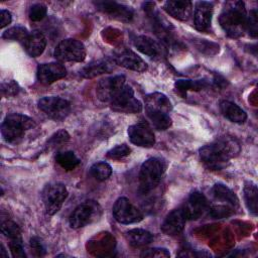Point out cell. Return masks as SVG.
Here are the masks:
<instances>
[{"instance_id":"836d02e7","label":"cell","mask_w":258,"mask_h":258,"mask_svg":"<svg viewBox=\"0 0 258 258\" xmlns=\"http://www.w3.org/2000/svg\"><path fill=\"white\" fill-rule=\"evenodd\" d=\"M1 232L4 236L11 239L21 238V230L19 226L13 221H5L1 224Z\"/></svg>"},{"instance_id":"e575fe53","label":"cell","mask_w":258,"mask_h":258,"mask_svg":"<svg viewBox=\"0 0 258 258\" xmlns=\"http://www.w3.org/2000/svg\"><path fill=\"white\" fill-rule=\"evenodd\" d=\"M130 152H131V149L128 145L119 144L107 152V157L110 159L120 160V159H123L124 157L128 156L130 154Z\"/></svg>"},{"instance_id":"603a6c76","label":"cell","mask_w":258,"mask_h":258,"mask_svg":"<svg viewBox=\"0 0 258 258\" xmlns=\"http://www.w3.org/2000/svg\"><path fill=\"white\" fill-rule=\"evenodd\" d=\"M220 111L225 118L234 123H244L247 120V113L237 104L223 100L220 102Z\"/></svg>"},{"instance_id":"f1b7e54d","label":"cell","mask_w":258,"mask_h":258,"mask_svg":"<svg viewBox=\"0 0 258 258\" xmlns=\"http://www.w3.org/2000/svg\"><path fill=\"white\" fill-rule=\"evenodd\" d=\"M145 112L153 126L158 130H166L172 124V120L168 113L154 110H145Z\"/></svg>"},{"instance_id":"9a60e30c","label":"cell","mask_w":258,"mask_h":258,"mask_svg":"<svg viewBox=\"0 0 258 258\" xmlns=\"http://www.w3.org/2000/svg\"><path fill=\"white\" fill-rule=\"evenodd\" d=\"M37 80L41 84L49 85L67 76V69L59 61L41 63L36 71Z\"/></svg>"},{"instance_id":"ac0fdd59","label":"cell","mask_w":258,"mask_h":258,"mask_svg":"<svg viewBox=\"0 0 258 258\" xmlns=\"http://www.w3.org/2000/svg\"><path fill=\"white\" fill-rule=\"evenodd\" d=\"M186 220L182 208L174 209L164 219L161 225V231L168 236L179 235L184 229Z\"/></svg>"},{"instance_id":"7bdbcfd3","label":"cell","mask_w":258,"mask_h":258,"mask_svg":"<svg viewBox=\"0 0 258 258\" xmlns=\"http://www.w3.org/2000/svg\"><path fill=\"white\" fill-rule=\"evenodd\" d=\"M12 21V15L8 10L2 9L0 11V27L4 28L5 26H7L8 24H10Z\"/></svg>"},{"instance_id":"5bb4252c","label":"cell","mask_w":258,"mask_h":258,"mask_svg":"<svg viewBox=\"0 0 258 258\" xmlns=\"http://www.w3.org/2000/svg\"><path fill=\"white\" fill-rule=\"evenodd\" d=\"M209 207L210 204L206 196L201 191H194L182 209L187 220H197L209 210Z\"/></svg>"},{"instance_id":"8992f818","label":"cell","mask_w":258,"mask_h":258,"mask_svg":"<svg viewBox=\"0 0 258 258\" xmlns=\"http://www.w3.org/2000/svg\"><path fill=\"white\" fill-rule=\"evenodd\" d=\"M86 47L84 43L75 38L61 40L54 48L53 55L58 61L81 62L86 58Z\"/></svg>"},{"instance_id":"cb8c5ba5","label":"cell","mask_w":258,"mask_h":258,"mask_svg":"<svg viewBox=\"0 0 258 258\" xmlns=\"http://www.w3.org/2000/svg\"><path fill=\"white\" fill-rule=\"evenodd\" d=\"M145 110L161 111L164 113H169L172 109L170 100L162 93H151L145 96Z\"/></svg>"},{"instance_id":"d6a6232c","label":"cell","mask_w":258,"mask_h":258,"mask_svg":"<svg viewBox=\"0 0 258 258\" xmlns=\"http://www.w3.org/2000/svg\"><path fill=\"white\" fill-rule=\"evenodd\" d=\"M233 207L226 205V204H219V205H213L209 207V214L214 219H223L231 216L234 212Z\"/></svg>"},{"instance_id":"5b68a950","label":"cell","mask_w":258,"mask_h":258,"mask_svg":"<svg viewBox=\"0 0 258 258\" xmlns=\"http://www.w3.org/2000/svg\"><path fill=\"white\" fill-rule=\"evenodd\" d=\"M102 215L101 206L93 200L80 204L70 215L69 223L73 229H80L97 221Z\"/></svg>"},{"instance_id":"7a4b0ae2","label":"cell","mask_w":258,"mask_h":258,"mask_svg":"<svg viewBox=\"0 0 258 258\" xmlns=\"http://www.w3.org/2000/svg\"><path fill=\"white\" fill-rule=\"evenodd\" d=\"M247 13L242 1L231 2L224 8L219 17L221 27L232 38L242 36L246 30Z\"/></svg>"},{"instance_id":"4fadbf2b","label":"cell","mask_w":258,"mask_h":258,"mask_svg":"<svg viewBox=\"0 0 258 258\" xmlns=\"http://www.w3.org/2000/svg\"><path fill=\"white\" fill-rule=\"evenodd\" d=\"M130 141L141 147H151L155 143V136L146 122H138L128 127Z\"/></svg>"},{"instance_id":"ba28073f","label":"cell","mask_w":258,"mask_h":258,"mask_svg":"<svg viewBox=\"0 0 258 258\" xmlns=\"http://www.w3.org/2000/svg\"><path fill=\"white\" fill-rule=\"evenodd\" d=\"M37 106L48 118L54 121H62L71 113V103L59 97H43L38 101Z\"/></svg>"},{"instance_id":"b9f144b4","label":"cell","mask_w":258,"mask_h":258,"mask_svg":"<svg viewBox=\"0 0 258 258\" xmlns=\"http://www.w3.org/2000/svg\"><path fill=\"white\" fill-rule=\"evenodd\" d=\"M30 246L32 248V250L35 252V254L37 256H42L44 255L45 253V250H44V247L42 246V243L40 242L39 239L33 237L30 239Z\"/></svg>"},{"instance_id":"ee69618b","label":"cell","mask_w":258,"mask_h":258,"mask_svg":"<svg viewBox=\"0 0 258 258\" xmlns=\"http://www.w3.org/2000/svg\"><path fill=\"white\" fill-rule=\"evenodd\" d=\"M0 248H1V250H0V256L1 257H8V254L6 253V250H5V248H4V246L1 244L0 245Z\"/></svg>"},{"instance_id":"8d00e7d4","label":"cell","mask_w":258,"mask_h":258,"mask_svg":"<svg viewBox=\"0 0 258 258\" xmlns=\"http://www.w3.org/2000/svg\"><path fill=\"white\" fill-rule=\"evenodd\" d=\"M46 12H47V9H46V6L44 4L35 3L30 7L29 12H28V16H29L30 20L36 22V21L42 20L45 17Z\"/></svg>"},{"instance_id":"d4e9b609","label":"cell","mask_w":258,"mask_h":258,"mask_svg":"<svg viewBox=\"0 0 258 258\" xmlns=\"http://www.w3.org/2000/svg\"><path fill=\"white\" fill-rule=\"evenodd\" d=\"M212 194L216 200L225 203L226 205H229L233 208L239 205V200L235 192L223 183H216L212 188Z\"/></svg>"},{"instance_id":"74e56055","label":"cell","mask_w":258,"mask_h":258,"mask_svg":"<svg viewBox=\"0 0 258 258\" xmlns=\"http://www.w3.org/2000/svg\"><path fill=\"white\" fill-rule=\"evenodd\" d=\"M70 139V134L64 130H58L57 132H55L47 141L48 146L50 147H56V146H60L61 144L68 142Z\"/></svg>"},{"instance_id":"e0dca14e","label":"cell","mask_w":258,"mask_h":258,"mask_svg":"<svg viewBox=\"0 0 258 258\" xmlns=\"http://www.w3.org/2000/svg\"><path fill=\"white\" fill-rule=\"evenodd\" d=\"M96 7L111 16L114 19L129 22L133 18V10L123 4H119L114 1H98L95 2Z\"/></svg>"},{"instance_id":"2e32d148","label":"cell","mask_w":258,"mask_h":258,"mask_svg":"<svg viewBox=\"0 0 258 258\" xmlns=\"http://www.w3.org/2000/svg\"><path fill=\"white\" fill-rule=\"evenodd\" d=\"M133 44L137 50L150 58L159 59L165 55V50L162 44L149 36L137 35L133 38Z\"/></svg>"},{"instance_id":"30bf717a","label":"cell","mask_w":258,"mask_h":258,"mask_svg":"<svg viewBox=\"0 0 258 258\" xmlns=\"http://www.w3.org/2000/svg\"><path fill=\"white\" fill-rule=\"evenodd\" d=\"M113 217L120 224H134L143 219L142 213L127 199L119 198L113 206Z\"/></svg>"},{"instance_id":"8fae6325","label":"cell","mask_w":258,"mask_h":258,"mask_svg":"<svg viewBox=\"0 0 258 258\" xmlns=\"http://www.w3.org/2000/svg\"><path fill=\"white\" fill-rule=\"evenodd\" d=\"M113 61L127 70L135 71L138 73L145 72L147 70V63L137 53L127 47H120L113 53Z\"/></svg>"},{"instance_id":"277c9868","label":"cell","mask_w":258,"mask_h":258,"mask_svg":"<svg viewBox=\"0 0 258 258\" xmlns=\"http://www.w3.org/2000/svg\"><path fill=\"white\" fill-rule=\"evenodd\" d=\"M34 121L30 117L19 114H8L1 125V135L6 142H18L24 136L25 132L34 127Z\"/></svg>"},{"instance_id":"3957f363","label":"cell","mask_w":258,"mask_h":258,"mask_svg":"<svg viewBox=\"0 0 258 258\" xmlns=\"http://www.w3.org/2000/svg\"><path fill=\"white\" fill-rule=\"evenodd\" d=\"M166 164L159 157H150L146 159L140 166L138 179L139 190L142 194H147L154 189L160 182L164 172Z\"/></svg>"},{"instance_id":"44dd1931","label":"cell","mask_w":258,"mask_h":258,"mask_svg":"<svg viewBox=\"0 0 258 258\" xmlns=\"http://www.w3.org/2000/svg\"><path fill=\"white\" fill-rule=\"evenodd\" d=\"M113 63H115L113 59H109V58L94 60L88 63L87 66H85L80 71V75L86 79H93L97 76L112 72Z\"/></svg>"},{"instance_id":"7402d4cb","label":"cell","mask_w":258,"mask_h":258,"mask_svg":"<svg viewBox=\"0 0 258 258\" xmlns=\"http://www.w3.org/2000/svg\"><path fill=\"white\" fill-rule=\"evenodd\" d=\"M23 46L30 56H39L45 49L46 38L43 33L38 30H34L32 32H29L28 36L23 42Z\"/></svg>"},{"instance_id":"6da1fadb","label":"cell","mask_w":258,"mask_h":258,"mask_svg":"<svg viewBox=\"0 0 258 258\" xmlns=\"http://www.w3.org/2000/svg\"><path fill=\"white\" fill-rule=\"evenodd\" d=\"M239 152L240 144L238 141L233 137L223 136L200 148V157L208 168L220 170L226 167Z\"/></svg>"},{"instance_id":"ffe728a7","label":"cell","mask_w":258,"mask_h":258,"mask_svg":"<svg viewBox=\"0 0 258 258\" xmlns=\"http://www.w3.org/2000/svg\"><path fill=\"white\" fill-rule=\"evenodd\" d=\"M163 9L173 18L180 21H187L192 13V3L190 1L169 0L163 4Z\"/></svg>"},{"instance_id":"4dcf8cb0","label":"cell","mask_w":258,"mask_h":258,"mask_svg":"<svg viewBox=\"0 0 258 258\" xmlns=\"http://www.w3.org/2000/svg\"><path fill=\"white\" fill-rule=\"evenodd\" d=\"M91 174L99 181L108 179L112 174V167L105 161H99L94 163L90 168Z\"/></svg>"},{"instance_id":"484cf974","label":"cell","mask_w":258,"mask_h":258,"mask_svg":"<svg viewBox=\"0 0 258 258\" xmlns=\"http://www.w3.org/2000/svg\"><path fill=\"white\" fill-rule=\"evenodd\" d=\"M125 236L128 243L132 247H136V248L148 245L153 240V235L149 231L138 229V228L127 231Z\"/></svg>"},{"instance_id":"83f0119b","label":"cell","mask_w":258,"mask_h":258,"mask_svg":"<svg viewBox=\"0 0 258 258\" xmlns=\"http://www.w3.org/2000/svg\"><path fill=\"white\" fill-rule=\"evenodd\" d=\"M209 86L206 80H177L174 84L176 91L184 98L188 91H200Z\"/></svg>"},{"instance_id":"d590c367","label":"cell","mask_w":258,"mask_h":258,"mask_svg":"<svg viewBox=\"0 0 258 258\" xmlns=\"http://www.w3.org/2000/svg\"><path fill=\"white\" fill-rule=\"evenodd\" d=\"M257 10L252 9L250 10L249 15H247L246 20V30H248L249 34L256 38L258 34V19H257Z\"/></svg>"},{"instance_id":"7c38bea8","label":"cell","mask_w":258,"mask_h":258,"mask_svg":"<svg viewBox=\"0 0 258 258\" xmlns=\"http://www.w3.org/2000/svg\"><path fill=\"white\" fill-rule=\"evenodd\" d=\"M125 85L126 79L123 75L108 77L99 82L96 93L101 101L110 103Z\"/></svg>"},{"instance_id":"1f68e13d","label":"cell","mask_w":258,"mask_h":258,"mask_svg":"<svg viewBox=\"0 0 258 258\" xmlns=\"http://www.w3.org/2000/svg\"><path fill=\"white\" fill-rule=\"evenodd\" d=\"M29 32L26 30V28L22 26H13L11 28H8L5 32L2 34V38L9 39V40H16L19 42H24L26 37L28 36Z\"/></svg>"},{"instance_id":"f35d334b","label":"cell","mask_w":258,"mask_h":258,"mask_svg":"<svg viewBox=\"0 0 258 258\" xmlns=\"http://www.w3.org/2000/svg\"><path fill=\"white\" fill-rule=\"evenodd\" d=\"M9 248L11 251V254L15 258H25L26 254L24 252L23 248V242L22 238H16L11 239L9 242Z\"/></svg>"},{"instance_id":"4316f807","label":"cell","mask_w":258,"mask_h":258,"mask_svg":"<svg viewBox=\"0 0 258 258\" xmlns=\"http://www.w3.org/2000/svg\"><path fill=\"white\" fill-rule=\"evenodd\" d=\"M243 191H244L245 204L249 212L253 216H256L258 212V188L256 183H254L251 180L245 181Z\"/></svg>"},{"instance_id":"f546056e","label":"cell","mask_w":258,"mask_h":258,"mask_svg":"<svg viewBox=\"0 0 258 258\" xmlns=\"http://www.w3.org/2000/svg\"><path fill=\"white\" fill-rule=\"evenodd\" d=\"M55 160L66 170H73L81 163V160L73 151L58 152L55 155Z\"/></svg>"},{"instance_id":"60d3db41","label":"cell","mask_w":258,"mask_h":258,"mask_svg":"<svg viewBox=\"0 0 258 258\" xmlns=\"http://www.w3.org/2000/svg\"><path fill=\"white\" fill-rule=\"evenodd\" d=\"M18 91H19V87L17 83L14 81H9L1 85V93L4 97L15 96L18 93Z\"/></svg>"},{"instance_id":"9c48e42d","label":"cell","mask_w":258,"mask_h":258,"mask_svg":"<svg viewBox=\"0 0 258 258\" xmlns=\"http://www.w3.org/2000/svg\"><path fill=\"white\" fill-rule=\"evenodd\" d=\"M111 108L120 113L134 114L142 111V103L134 97V91L129 85H125L110 102Z\"/></svg>"},{"instance_id":"52a82bcc","label":"cell","mask_w":258,"mask_h":258,"mask_svg":"<svg viewBox=\"0 0 258 258\" xmlns=\"http://www.w3.org/2000/svg\"><path fill=\"white\" fill-rule=\"evenodd\" d=\"M68 197V189L61 182L47 183L41 194L44 209L47 215L52 216L57 213Z\"/></svg>"},{"instance_id":"ab89813d","label":"cell","mask_w":258,"mask_h":258,"mask_svg":"<svg viewBox=\"0 0 258 258\" xmlns=\"http://www.w3.org/2000/svg\"><path fill=\"white\" fill-rule=\"evenodd\" d=\"M141 257H157V258H167L170 256V253L165 248H150L143 250L140 254Z\"/></svg>"},{"instance_id":"d6986e66","label":"cell","mask_w":258,"mask_h":258,"mask_svg":"<svg viewBox=\"0 0 258 258\" xmlns=\"http://www.w3.org/2000/svg\"><path fill=\"white\" fill-rule=\"evenodd\" d=\"M214 4L208 1H199L195 5L194 23L199 31H205L209 28L212 21Z\"/></svg>"}]
</instances>
